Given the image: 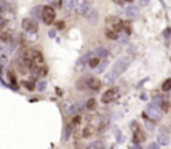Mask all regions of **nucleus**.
Returning a JSON list of instances; mask_svg holds the SVG:
<instances>
[{
	"instance_id": "obj_1",
	"label": "nucleus",
	"mask_w": 171,
	"mask_h": 149,
	"mask_svg": "<svg viewBox=\"0 0 171 149\" xmlns=\"http://www.w3.org/2000/svg\"><path fill=\"white\" fill-rule=\"evenodd\" d=\"M130 63H131V58H130V56L120 58V60L113 65V68H111L110 75L106 76V81H108V83H115V81L120 78V75L123 73V71H125L126 68H128V65H130Z\"/></svg>"
},
{
	"instance_id": "obj_2",
	"label": "nucleus",
	"mask_w": 171,
	"mask_h": 149,
	"mask_svg": "<svg viewBox=\"0 0 171 149\" xmlns=\"http://www.w3.org/2000/svg\"><path fill=\"white\" fill-rule=\"evenodd\" d=\"M40 18L43 20V23H45V25H52V23L55 22V8H53L52 5H45V7L42 8Z\"/></svg>"
},
{
	"instance_id": "obj_3",
	"label": "nucleus",
	"mask_w": 171,
	"mask_h": 149,
	"mask_svg": "<svg viewBox=\"0 0 171 149\" xmlns=\"http://www.w3.org/2000/svg\"><path fill=\"white\" fill-rule=\"evenodd\" d=\"M120 96V88L118 86H113V88L106 90L103 93V98H101V101L103 103H110V101H115L116 98Z\"/></svg>"
},
{
	"instance_id": "obj_4",
	"label": "nucleus",
	"mask_w": 171,
	"mask_h": 149,
	"mask_svg": "<svg viewBox=\"0 0 171 149\" xmlns=\"http://www.w3.org/2000/svg\"><path fill=\"white\" fill-rule=\"evenodd\" d=\"M75 10H76L78 15H83V17H85L86 13H88V12L91 10L90 2H88V0H78V2H76V7H75Z\"/></svg>"
},
{
	"instance_id": "obj_5",
	"label": "nucleus",
	"mask_w": 171,
	"mask_h": 149,
	"mask_svg": "<svg viewBox=\"0 0 171 149\" xmlns=\"http://www.w3.org/2000/svg\"><path fill=\"white\" fill-rule=\"evenodd\" d=\"M161 113H163V109L156 106V103L150 104L148 109H146V114H148V116H150L151 119H155V121H158V119L161 118Z\"/></svg>"
},
{
	"instance_id": "obj_6",
	"label": "nucleus",
	"mask_w": 171,
	"mask_h": 149,
	"mask_svg": "<svg viewBox=\"0 0 171 149\" xmlns=\"http://www.w3.org/2000/svg\"><path fill=\"white\" fill-rule=\"evenodd\" d=\"M96 133H98V131H96V126H95L93 123H91V124H86V126L83 128V131H81V138H83V139H88V138H91V136H95Z\"/></svg>"
},
{
	"instance_id": "obj_7",
	"label": "nucleus",
	"mask_w": 171,
	"mask_h": 149,
	"mask_svg": "<svg viewBox=\"0 0 171 149\" xmlns=\"http://www.w3.org/2000/svg\"><path fill=\"white\" fill-rule=\"evenodd\" d=\"M22 28L25 32H32V33H35L38 28H37V23L32 20V18H23V22H22Z\"/></svg>"
},
{
	"instance_id": "obj_8",
	"label": "nucleus",
	"mask_w": 171,
	"mask_h": 149,
	"mask_svg": "<svg viewBox=\"0 0 171 149\" xmlns=\"http://www.w3.org/2000/svg\"><path fill=\"white\" fill-rule=\"evenodd\" d=\"M32 55H33V63H35V66H43L45 56H43L42 51L40 50H32Z\"/></svg>"
},
{
	"instance_id": "obj_9",
	"label": "nucleus",
	"mask_w": 171,
	"mask_h": 149,
	"mask_svg": "<svg viewBox=\"0 0 171 149\" xmlns=\"http://www.w3.org/2000/svg\"><path fill=\"white\" fill-rule=\"evenodd\" d=\"M86 85H88V88L93 90V91H98L101 88V81L98 78H93V76H88V78H86Z\"/></svg>"
},
{
	"instance_id": "obj_10",
	"label": "nucleus",
	"mask_w": 171,
	"mask_h": 149,
	"mask_svg": "<svg viewBox=\"0 0 171 149\" xmlns=\"http://www.w3.org/2000/svg\"><path fill=\"white\" fill-rule=\"evenodd\" d=\"M105 37L108 38V40H120V32L113 27H108L105 30Z\"/></svg>"
},
{
	"instance_id": "obj_11",
	"label": "nucleus",
	"mask_w": 171,
	"mask_h": 149,
	"mask_svg": "<svg viewBox=\"0 0 171 149\" xmlns=\"http://www.w3.org/2000/svg\"><path fill=\"white\" fill-rule=\"evenodd\" d=\"M85 17H86V20H88L90 23H96V22H98V12L93 10V8H91V10L86 13Z\"/></svg>"
},
{
	"instance_id": "obj_12",
	"label": "nucleus",
	"mask_w": 171,
	"mask_h": 149,
	"mask_svg": "<svg viewBox=\"0 0 171 149\" xmlns=\"http://www.w3.org/2000/svg\"><path fill=\"white\" fill-rule=\"evenodd\" d=\"M125 15L128 17V18H136V17H138V8H136V7L125 8Z\"/></svg>"
},
{
	"instance_id": "obj_13",
	"label": "nucleus",
	"mask_w": 171,
	"mask_h": 149,
	"mask_svg": "<svg viewBox=\"0 0 171 149\" xmlns=\"http://www.w3.org/2000/svg\"><path fill=\"white\" fill-rule=\"evenodd\" d=\"M95 109H96V99L95 98H90L88 99V101H86L85 103V111H95Z\"/></svg>"
},
{
	"instance_id": "obj_14",
	"label": "nucleus",
	"mask_w": 171,
	"mask_h": 149,
	"mask_svg": "<svg viewBox=\"0 0 171 149\" xmlns=\"http://www.w3.org/2000/svg\"><path fill=\"white\" fill-rule=\"evenodd\" d=\"M73 124L70 123V124H67L65 126V131H63V141H68V139H70V136H72V133H73Z\"/></svg>"
},
{
	"instance_id": "obj_15",
	"label": "nucleus",
	"mask_w": 171,
	"mask_h": 149,
	"mask_svg": "<svg viewBox=\"0 0 171 149\" xmlns=\"http://www.w3.org/2000/svg\"><path fill=\"white\" fill-rule=\"evenodd\" d=\"M126 33V35H130L131 32H133V28H131V22L130 20H123V25H121V33Z\"/></svg>"
},
{
	"instance_id": "obj_16",
	"label": "nucleus",
	"mask_w": 171,
	"mask_h": 149,
	"mask_svg": "<svg viewBox=\"0 0 171 149\" xmlns=\"http://www.w3.org/2000/svg\"><path fill=\"white\" fill-rule=\"evenodd\" d=\"M106 66H108V56L101 60V63H100L98 66H96V73H103V71L106 70Z\"/></svg>"
},
{
	"instance_id": "obj_17",
	"label": "nucleus",
	"mask_w": 171,
	"mask_h": 149,
	"mask_svg": "<svg viewBox=\"0 0 171 149\" xmlns=\"http://www.w3.org/2000/svg\"><path fill=\"white\" fill-rule=\"evenodd\" d=\"M63 7H65L68 12L73 10V8L76 7V0H63Z\"/></svg>"
},
{
	"instance_id": "obj_18",
	"label": "nucleus",
	"mask_w": 171,
	"mask_h": 149,
	"mask_svg": "<svg viewBox=\"0 0 171 149\" xmlns=\"http://www.w3.org/2000/svg\"><path fill=\"white\" fill-rule=\"evenodd\" d=\"M81 121H83V118H81V114H73V118H72V124H73V126H80V124H81Z\"/></svg>"
},
{
	"instance_id": "obj_19",
	"label": "nucleus",
	"mask_w": 171,
	"mask_h": 149,
	"mask_svg": "<svg viewBox=\"0 0 171 149\" xmlns=\"http://www.w3.org/2000/svg\"><path fill=\"white\" fill-rule=\"evenodd\" d=\"M101 60H103V58H100V56H96V55H95L93 58L90 60V63H88V65H90V68H96V66L101 63Z\"/></svg>"
},
{
	"instance_id": "obj_20",
	"label": "nucleus",
	"mask_w": 171,
	"mask_h": 149,
	"mask_svg": "<svg viewBox=\"0 0 171 149\" xmlns=\"http://www.w3.org/2000/svg\"><path fill=\"white\" fill-rule=\"evenodd\" d=\"M86 88H88V85H86V78H85V80L81 78V80L76 81V90L81 91V90H86Z\"/></svg>"
},
{
	"instance_id": "obj_21",
	"label": "nucleus",
	"mask_w": 171,
	"mask_h": 149,
	"mask_svg": "<svg viewBox=\"0 0 171 149\" xmlns=\"http://www.w3.org/2000/svg\"><path fill=\"white\" fill-rule=\"evenodd\" d=\"M88 147H90V149H96V147L101 149V147H105V142H103V141H95V142H90Z\"/></svg>"
},
{
	"instance_id": "obj_22",
	"label": "nucleus",
	"mask_w": 171,
	"mask_h": 149,
	"mask_svg": "<svg viewBox=\"0 0 171 149\" xmlns=\"http://www.w3.org/2000/svg\"><path fill=\"white\" fill-rule=\"evenodd\" d=\"M161 90H163L164 93L171 90V78H168V80H164V81H163V85H161Z\"/></svg>"
},
{
	"instance_id": "obj_23",
	"label": "nucleus",
	"mask_w": 171,
	"mask_h": 149,
	"mask_svg": "<svg viewBox=\"0 0 171 149\" xmlns=\"http://www.w3.org/2000/svg\"><path fill=\"white\" fill-rule=\"evenodd\" d=\"M95 55L100 56V58H106V56H108V51H106L105 48H98V50L95 51Z\"/></svg>"
},
{
	"instance_id": "obj_24",
	"label": "nucleus",
	"mask_w": 171,
	"mask_h": 149,
	"mask_svg": "<svg viewBox=\"0 0 171 149\" xmlns=\"http://www.w3.org/2000/svg\"><path fill=\"white\" fill-rule=\"evenodd\" d=\"M22 85L25 86V88H27L28 91H33V90L37 88V86H35V83H33V81H22Z\"/></svg>"
},
{
	"instance_id": "obj_25",
	"label": "nucleus",
	"mask_w": 171,
	"mask_h": 149,
	"mask_svg": "<svg viewBox=\"0 0 171 149\" xmlns=\"http://www.w3.org/2000/svg\"><path fill=\"white\" fill-rule=\"evenodd\" d=\"M93 56H95V53H88V55H85V56H83V58L80 60V63H83V65H85V63H90V60L93 58Z\"/></svg>"
},
{
	"instance_id": "obj_26",
	"label": "nucleus",
	"mask_w": 171,
	"mask_h": 149,
	"mask_svg": "<svg viewBox=\"0 0 171 149\" xmlns=\"http://www.w3.org/2000/svg\"><path fill=\"white\" fill-rule=\"evenodd\" d=\"M8 38H10V32H3L2 33V35H0V40H2V42H8Z\"/></svg>"
},
{
	"instance_id": "obj_27",
	"label": "nucleus",
	"mask_w": 171,
	"mask_h": 149,
	"mask_svg": "<svg viewBox=\"0 0 171 149\" xmlns=\"http://www.w3.org/2000/svg\"><path fill=\"white\" fill-rule=\"evenodd\" d=\"M7 5H8V3L5 2V0H0V10H7Z\"/></svg>"
},
{
	"instance_id": "obj_28",
	"label": "nucleus",
	"mask_w": 171,
	"mask_h": 149,
	"mask_svg": "<svg viewBox=\"0 0 171 149\" xmlns=\"http://www.w3.org/2000/svg\"><path fill=\"white\" fill-rule=\"evenodd\" d=\"M45 88H47V83H45V81H40V83H38V86H37V90H40V91H43Z\"/></svg>"
},
{
	"instance_id": "obj_29",
	"label": "nucleus",
	"mask_w": 171,
	"mask_h": 149,
	"mask_svg": "<svg viewBox=\"0 0 171 149\" xmlns=\"http://www.w3.org/2000/svg\"><path fill=\"white\" fill-rule=\"evenodd\" d=\"M159 108L163 109V113H166V111H168V108H169V104L164 101V103H161V106H159Z\"/></svg>"
},
{
	"instance_id": "obj_30",
	"label": "nucleus",
	"mask_w": 171,
	"mask_h": 149,
	"mask_svg": "<svg viewBox=\"0 0 171 149\" xmlns=\"http://www.w3.org/2000/svg\"><path fill=\"white\" fill-rule=\"evenodd\" d=\"M131 129H133V131L140 129V126H138V123H136V121H131Z\"/></svg>"
},
{
	"instance_id": "obj_31",
	"label": "nucleus",
	"mask_w": 171,
	"mask_h": 149,
	"mask_svg": "<svg viewBox=\"0 0 171 149\" xmlns=\"http://www.w3.org/2000/svg\"><path fill=\"white\" fill-rule=\"evenodd\" d=\"M169 32H171L169 28H166V30H164V37H166V38H169Z\"/></svg>"
},
{
	"instance_id": "obj_32",
	"label": "nucleus",
	"mask_w": 171,
	"mask_h": 149,
	"mask_svg": "<svg viewBox=\"0 0 171 149\" xmlns=\"http://www.w3.org/2000/svg\"><path fill=\"white\" fill-rule=\"evenodd\" d=\"M148 2H150V0H141V2H140V5H146Z\"/></svg>"
},
{
	"instance_id": "obj_33",
	"label": "nucleus",
	"mask_w": 171,
	"mask_h": 149,
	"mask_svg": "<svg viewBox=\"0 0 171 149\" xmlns=\"http://www.w3.org/2000/svg\"><path fill=\"white\" fill-rule=\"evenodd\" d=\"M126 2H133V0H126Z\"/></svg>"
}]
</instances>
